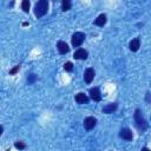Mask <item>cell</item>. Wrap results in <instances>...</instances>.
<instances>
[{
  "label": "cell",
  "mask_w": 151,
  "mask_h": 151,
  "mask_svg": "<svg viewBox=\"0 0 151 151\" xmlns=\"http://www.w3.org/2000/svg\"><path fill=\"white\" fill-rule=\"evenodd\" d=\"M134 125L140 132H144L147 129V123H146V120H145V118L142 114V111L139 109H137L134 111Z\"/></svg>",
  "instance_id": "6da1fadb"
},
{
  "label": "cell",
  "mask_w": 151,
  "mask_h": 151,
  "mask_svg": "<svg viewBox=\"0 0 151 151\" xmlns=\"http://www.w3.org/2000/svg\"><path fill=\"white\" fill-rule=\"evenodd\" d=\"M48 11V0H38L34 6V15L37 18L44 17Z\"/></svg>",
  "instance_id": "7a4b0ae2"
},
{
  "label": "cell",
  "mask_w": 151,
  "mask_h": 151,
  "mask_svg": "<svg viewBox=\"0 0 151 151\" xmlns=\"http://www.w3.org/2000/svg\"><path fill=\"white\" fill-rule=\"evenodd\" d=\"M85 33L83 32H76L72 34V38H71V42H72V46L73 47H79L81 46V44L85 41Z\"/></svg>",
  "instance_id": "3957f363"
},
{
  "label": "cell",
  "mask_w": 151,
  "mask_h": 151,
  "mask_svg": "<svg viewBox=\"0 0 151 151\" xmlns=\"http://www.w3.org/2000/svg\"><path fill=\"white\" fill-rule=\"evenodd\" d=\"M90 98L94 101H100L101 100V93H100V90L98 87H91L90 91Z\"/></svg>",
  "instance_id": "277c9868"
},
{
  "label": "cell",
  "mask_w": 151,
  "mask_h": 151,
  "mask_svg": "<svg viewBox=\"0 0 151 151\" xmlns=\"http://www.w3.org/2000/svg\"><path fill=\"white\" fill-rule=\"evenodd\" d=\"M119 137L122 138V139H124V140H132L133 139V133H132V131L130 130V129H127V127H124V129H122L120 130V132H119Z\"/></svg>",
  "instance_id": "5b68a950"
},
{
  "label": "cell",
  "mask_w": 151,
  "mask_h": 151,
  "mask_svg": "<svg viewBox=\"0 0 151 151\" xmlns=\"http://www.w3.org/2000/svg\"><path fill=\"white\" fill-rule=\"evenodd\" d=\"M94 74H96L94 70L92 67H87L85 70V72H84V80H85V83L86 84H91L93 78H94Z\"/></svg>",
  "instance_id": "8992f818"
},
{
  "label": "cell",
  "mask_w": 151,
  "mask_h": 151,
  "mask_svg": "<svg viewBox=\"0 0 151 151\" xmlns=\"http://www.w3.org/2000/svg\"><path fill=\"white\" fill-rule=\"evenodd\" d=\"M87 57H88V52L84 48H78L73 54V58L78 59V60H86Z\"/></svg>",
  "instance_id": "52a82bcc"
},
{
  "label": "cell",
  "mask_w": 151,
  "mask_h": 151,
  "mask_svg": "<svg viewBox=\"0 0 151 151\" xmlns=\"http://www.w3.org/2000/svg\"><path fill=\"white\" fill-rule=\"evenodd\" d=\"M97 125V119L94 117H86L84 119V127L85 130H92Z\"/></svg>",
  "instance_id": "ba28073f"
},
{
  "label": "cell",
  "mask_w": 151,
  "mask_h": 151,
  "mask_svg": "<svg viewBox=\"0 0 151 151\" xmlns=\"http://www.w3.org/2000/svg\"><path fill=\"white\" fill-rule=\"evenodd\" d=\"M57 48H58V51H59L60 54H66V53H68V51H70L68 45H67L65 41H63V40H59V41L57 42Z\"/></svg>",
  "instance_id": "9c48e42d"
},
{
  "label": "cell",
  "mask_w": 151,
  "mask_h": 151,
  "mask_svg": "<svg viewBox=\"0 0 151 151\" xmlns=\"http://www.w3.org/2000/svg\"><path fill=\"white\" fill-rule=\"evenodd\" d=\"M117 109H118V104H117V103H110V104H107V105H105V106L103 107V112L110 114V113L116 112Z\"/></svg>",
  "instance_id": "30bf717a"
},
{
  "label": "cell",
  "mask_w": 151,
  "mask_h": 151,
  "mask_svg": "<svg viewBox=\"0 0 151 151\" xmlns=\"http://www.w3.org/2000/svg\"><path fill=\"white\" fill-rule=\"evenodd\" d=\"M129 47H130V50H131L132 52H137V51L139 50V47H140V40H139V38L132 39V40L130 41V44H129Z\"/></svg>",
  "instance_id": "8fae6325"
},
{
  "label": "cell",
  "mask_w": 151,
  "mask_h": 151,
  "mask_svg": "<svg viewBox=\"0 0 151 151\" xmlns=\"http://www.w3.org/2000/svg\"><path fill=\"white\" fill-rule=\"evenodd\" d=\"M74 99H76V101L78 104H87L88 103V97L85 93H83V92H79L78 94H76Z\"/></svg>",
  "instance_id": "7c38bea8"
},
{
  "label": "cell",
  "mask_w": 151,
  "mask_h": 151,
  "mask_svg": "<svg viewBox=\"0 0 151 151\" xmlns=\"http://www.w3.org/2000/svg\"><path fill=\"white\" fill-rule=\"evenodd\" d=\"M106 21H107V18H106V14H99L98 17H97V19L94 20V25H97V26H99V27H103L105 24H106Z\"/></svg>",
  "instance_id": "4fadbf2b"
},
{
  "label": "cell",
  "mask_w": 151,
  "mask_h": 151,
  "mask_svg": "<svg viewBox=\"0 0 151 151\" xmlns=\"http://www.w3.org/2000/svg\"><path fill=\"white\" fill-rule=\"evenodd\" d=\"M72 7V1L71 0H61V9L63 11H70Z\"/></svg>",
  "instance_id": "5bb4252c"
},
{
  "label": "cell",
  "mask_w": 151,
  "mask_h": 151,
  "mask_svg": "<svg viewBox=\"0 0 151 151\" xmlns=\"http://www.w3.org/2000/svg\"><path fill=\"white\" fill-rule=\"evenodd\" d=\"M29 6H31L29 0H22V1H21V8H22V11H24L25 13H28Z\"/></svg>",
  "instance_id": "9a60e30c"
},
{
  "label": "cell",
  "mask_w": 151,
  "mask_h": 151,
  "mask_svg": "<svg viewBox=\"0 0 151 151\" xmlns=\"http://www.w3.org/2000/svg\"><path fill=\"white\" fill-rule=\"evenodd\" d=\"M37 78H38V77H37V74L31 73V74L27 77V83H28V84H33V83L37 80Z\"/></svg>",
  "instance_id": "2e32d148"
},
{
  "label": "cell",
  "mask_w": 151,
  "mask_h": 151,
  "mask_svg": "<svg viewBox=\"0 0 151 151\" xmlns=\"http://www.w3.org/2000/svg\"><path fill=\"white\" fill-rule=\"evenodd\" d=\"M64 70H65V71H67V72H71V71L73 70V64H72L71 61L65 63V65H64Z\"/></svg>",
  "instance_id": "e0dca14e"
},
{
  "label": "cell",
  "mask_w": 151,
  "mask_h": 151,
  "mask_svg": "<svg viewBox=\"0 0 151 151\" xmlns=\"http://www.w3.org/2000/svg\"><path fill=\"white\" fill-rule=\"evenodd\" d=\"M14 146H15L17 149H19V150H24V149H26V144L22 143V142H15V143H14Z\"/></svg>",
  "instance_id": "ac0fdd59"
},
{
  "label": "cell",
  "mask_w": 151,
  "mask_h": 151,
  "mask_svg": "<svg viewBox=\"0 0 151 151\" xmlns=\"http://www.w3.org/2000/svg\"><path fill=\"white\" fill-rule=\"evenodd\" d=\"M19 70H20V65H15L12 70H9V74H12V76H13V74H15Z\"/></svg>",
  "instance_id": "d6986e66"
},
{
  "label": "cell",
  "mask_w": 151,
  "mask_h": 151,
  "mask_svg": "<svg viewBox=\"0 0 151 151\" xmlns=\"http://www.w3.org/2000/svg\"><path fill=\"white\" fill-rule=\"evenodd\" d=\"M2 132H4V126L0 127V134H2Z\"/></svg>",
  "instance_id": "ffe728a7"
}]
</instances>
